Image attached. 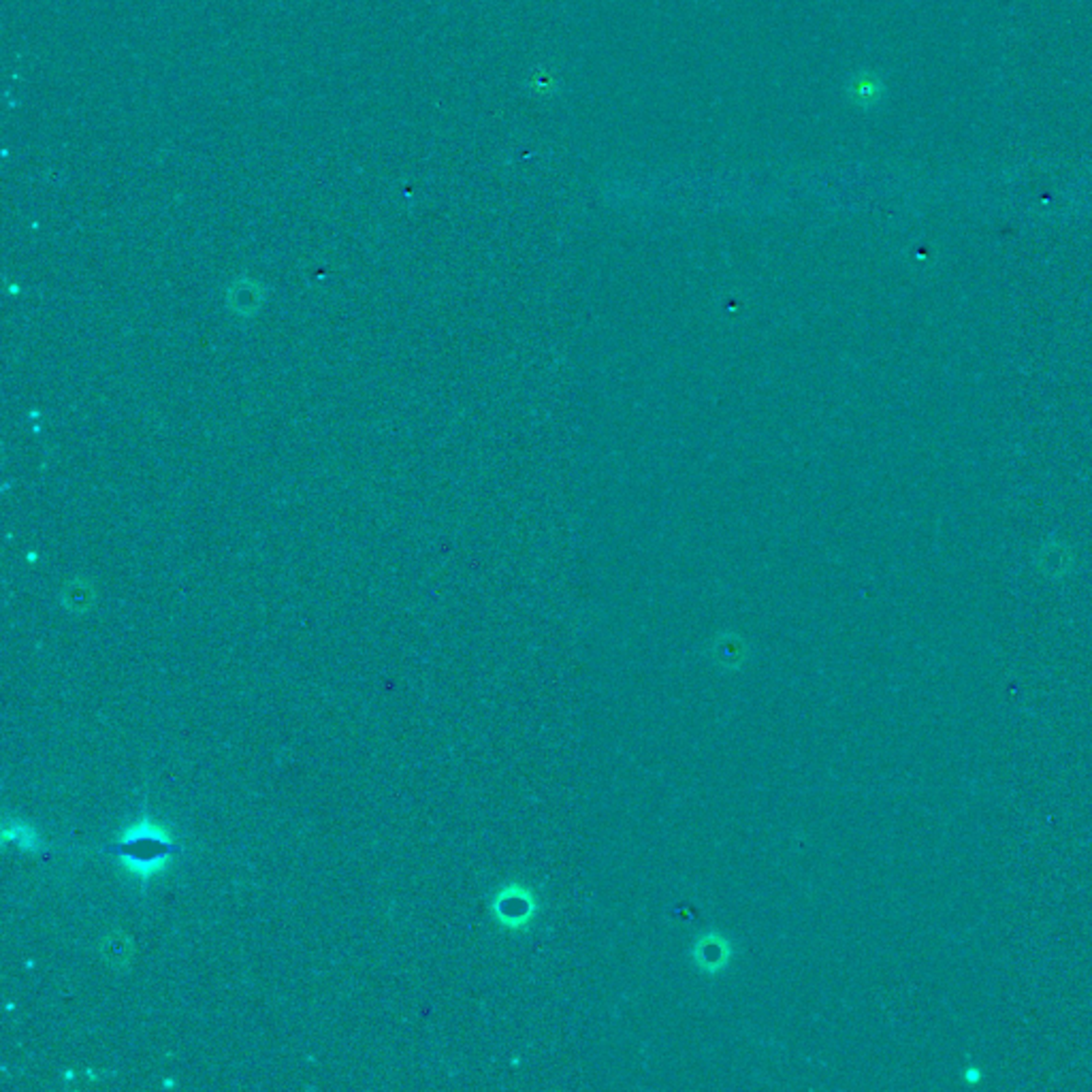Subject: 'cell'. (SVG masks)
<instances>
[{"mask_svg":"<svg viewBox=\"0 0 1092 1092\" xmlns=\"http://www.w3.org/2000/svg\"><path fill=\"white\" fill-rule=\"evenodd\" d=\"M879 94V86L877 82H873L871 77H862L860 82L854 84V97L862 100V103H871V100L877 99Z\"/></svg>","mask_w":1092,"mask_h":1092,"instance_id":"2","label":"cell"},{"mask_svg":"<svg viewBox=\"0 0 1092 1092\" xmlns=\"http://www.w3.org/2000/svg\"><path fill=\"white\" fill-rule=\"evenodd\" d=\"M111 852H116L134 875L147 879L163 868L168 855L178 852V845H173L157 824L144 818L137 826L124 832L122 841L111 847Z\"/></svg>","mask_w":1092,"mask_h":1092,"instance_id":"1","label":"cell"}]
</instances>
